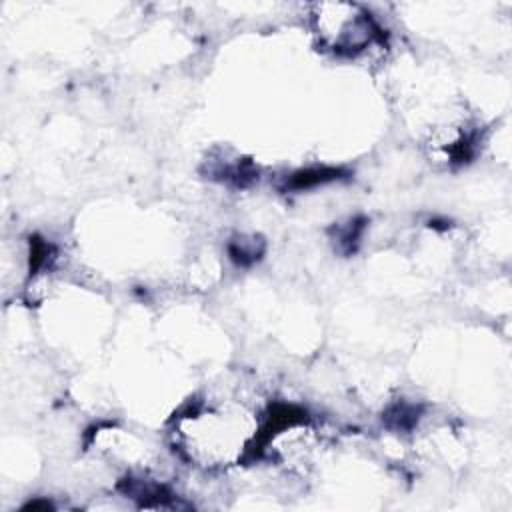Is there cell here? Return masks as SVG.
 Returning a JSON list of instances; mask_svg holds the SVG:
<instances>
[{"mask_svg": "<svg viewBox=\"0 0 512 512\" xmlns=\"http://www.w3.org/2000/svg\"><path fill=\"white\" fill-rule=\"evenodd\" d=\"M262 240L256 238H238L230 244V256L240 264H250L262 254Z\"/></svg>", "mask_w": 512, "mask_h": 512, "instance_id": "obj_3", "label": "cell"}, {"mask_svg": "<svg viewBox=\"0 0 512 512\" xmlns=\"http://www.w3.org/2000/svg\"><path fill=\"white\" fill-rule=\"evenodd\" d=\"M174 434L190 460L202 466H228L248 450L256 424L242 408H196L178 420Z\"/></svg>", "mask_w": 512, "mask_h": 512, "instance_id": "obj_1", "label": "cell"}, {"mask_svg": "<svg viewBox=\"0 0 512 512\" xmlns=\"http://www.w3.org/2000/svg\"><path fill=\"white\" fill-rule=\"evenodd\" d=\"M308 20L318 44L338 56H358L380 36L372 14L354 2L312 4Z\"/></svg>", "mask_w": 512, "mask_h": 512, "instance_id": "obj_2", "label": "cell"}]
</instances>
